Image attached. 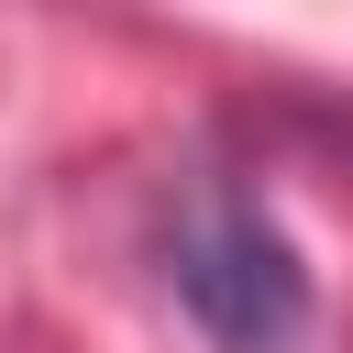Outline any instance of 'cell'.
Masks as SVG:
<instances>
[{
    "instance_id": "obj_1",
    "label": "cell",
    "mask_w": 353,
    "mask_h": 353,
    "mask_svg": "<svg viewBox=\"0 0 353 353\" xmlns=\"http://www.w3.org/2000/svg\"><path fill=\"white\" fill-rule=\"evenodd\" d=\"M165 287H176V309L221 353H298L309 309H320L287 221L254 210V199H232V188H210V199H188L165 221Z\"/></svg>"
}]
</instances>
